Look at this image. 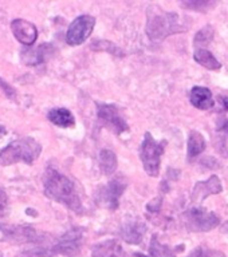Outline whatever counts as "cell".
<instances>
[{"label":"cell","instance_id":"1","mask_svg":"<svg viewBox=\"0 0 228 257\" xmlns=\"http://www.w3.org/2000/svg\"><path fill=\"white\" fill-rule=\"evenodd\" d=\"M43 188L46 196L50 197L51 200L64 205L72 212H84V206L77 193L74 182L56 169L48 168L46 170L43 177Z\"/></svg>","mask_w":228,"mask_h":257},{"label":"cell","instance_id":"2","mask_svg":"<svg viewBox=\"0 0 228 257\" xmlns=\"http://www.w3.org/2000/svg\"><path fill=\"white\" fill-rule=\"evenodd\" d=\"M188 30V26L183 23V19L177 14L167 12L159 7H149L148 22H146V34L149 39L161 40L167 36Z\"/></svg>","mask_w":228,"mask_h":257},{"label":"cell","instance_id":"3","mask_svg":"<svg viewBox=\"0 0 228 257\" xmlns=\"http://www.w3.org/2000/svg\"><path fill=\"white\" fill-rule=\"evenodd\" d=\"M42 153V145L36 140L27 137L20 140L12 141L11 144L0 152V165L10 166V165L24 162L27 165H32L36 158Z\"/></svg>","mask_w":228,"mask_h":257},{"label":"cell","instance_id":"4","mask_svg":"<svg viewBox=\"0 0 228 257\" xmlns=\"http://www.w3.org/2000/svg\"><path fill=\"white\" fill-rule=\"evenodd\" d=\"M167 141L157 142L150 133H145L144 141L141 145L140 157L144 165L146 174L150 177H157L160 174V160L164 154Z\"/></svg>","mask_w":228,"mask_h":257},{"label":"cell","instance_id":"5","mask_svg":"<svg viewBox=\"0 0 228 257\" xmlns=\"http://www.w3.org/2000/svg\"><path fill=\"white\" fill-rule=\"evenodd\" d=\"M183 222L189 232H208L220 224V218L204 208H192L183 213Z\"/></svg>","mask_w":228,"mask_h":257},{"label":"cell","instance_id":"6","mask_svg":"<svg viewBox=\"0 0 228 257\" xmlns=\"http://www.w3.org/2000/svg\"><path fill=\"white\" fill-rule=\"evenodd\" d=\"M84 229L72 228L66 232L59 240L51 244L47 249V257H52L55 254H63V256H74L80 252L84 241Z\"/></svg>","mask_w":228,"mask_h":257},{"label":"cell","instance_id":"7","mask_svg":"<svg viewBox=\"0 0 228 257\" xmlns=\"http://www.w3.org/2000/svg\"><path fill=\"white\" fill-rule=\"evenodd\" d=\"M97 115H98V119L117 136H121L122 133L129 130L126 120H125L124 116L121 115L120 110L114 104H97Z\"/></svg>","mask_w":228,"mask_h":257},{"label":"cell","instance_id":"8","mask_svg":"<svg viewBox=\"0 0 228 257\" xmlns=\"http://www.w3.org/2000/svg\"><path fill=\"white\" fill-rule=\"evenodd\" d=\"M96 26V19L90 15H81L71 22L66 34V42L70 46H80L88 39Z\"/></svg>","mask_w":228,"mask_h":257},{"label":"cell","instance_id":"9","mask_svg":"<svg viewBox=\"0 0 228 257\" xmlns=\"http://www.w3.org/2000/svg\"><path fill=\"white\" fill-rule=\"evenodd\" d=\"M0 232L3 233L6 240L14 242H39L43 237L38 234L35 229L27 225H0Z\"/></svg>","mask_w":228,"mask_h":257},{"label":"cell","instance_id":"10","mask_svg":"<svg viewBox=\"0 0 228 257\" xmlns=\"http://www.w3.org/2000/svg\"><path fill=\"white\" fill-rule=\"evenodd\" d=\"M11 31L15 39L23 46H32L38 39V28L28 20L14 19L11 23Z\"/></svg>","mask_w":228,"mask_h":257},{"label":"cell","instance_id":"11","mask_svg":"<svg viewBox=\"0 0 228 257\" xmlns=\"http://www.w3.org/2000/svg\"><path fill=\"white\" fill-rule=\"evenodd\" d=\"M126 189V182L120 177L113 178L101 192V201L106 205V208L114 209L118 208L120 204V197L122 196V193Z\"/></svg>","mask_w":228,"mask_h":257},{"label":"cell","instance_id":"12","mask_svg":"<svg viewBox=\"0 0 228 257\" xmlns=\"http://www.w3.org/2000/svg\"><path fill=\"white\" fill-rule=\"evenodd\" d=\"M221 192V182L217 176H211L207 181H200L195 185L192 192L193 202H203L211 194H219Z\"/></svg>","mask_w":228,"mask_h":257},{"label":"cell","instance_id":"13","mask_svg":"<svg viewBox=\"0 0 228 257\" xmlns=\"http://www.w3.org/2000/svg\"><path fill=\"white\" fill-rule=\"evenodd\" d=\"M146 233V225L140 220H130L121 226L120 234L128 244H140Z\"/></svg>","mask_w":228,"mask_h":257},{"label":"cell","instance_id":"14","mask_svg":"<svg viewBox=\"0 0 228 257\" xmlns=\"http://www.w3.org/2000/svg\"><path fill=\"white\" fill-rule=\"evenodd\" d=\"M93 257H128L116 240H106L93 246Z\"/></svg>","mask_w":228,"mask_h":257},{"label":"cell","instance_id":"15","mask_svg":"<svg viewBox=\"0 0 228 257\" xmlns=\"http://www.w3.org/2000/svg\"><path fill=\"white\" fill-rule=\"evenodd\" d=\"M52 52L51 44L44 43L39 46L35 50H26L22 51V60L27 66H38V64L43 63L44 60L47 59L50 54Z\"/></svg>","mask_w":228,"mask_h":257},{"label":"cell","instance_id":"16","mask_svg":"<svg viewBox=\"0 0 228 257\" xmlns=\"http://www.w3.org/2000/svg\"><path fill=\"white\" fill-rule=\"evenodd\" d=\"M189 98H191V103L200 110H208V108L213 107V104H215L212 92L209 91L208 88L200 87V86H195L191 90Z\"/></svg>","mask_w":228,"mask_h":257},{"label":"cell","instance_id":"17","mask_svg":"<svg viewBox=\"0 0 228 257\" xmlns=\"http://www.w3.org/2000/svg\"><path fill=\"white\" fill-rule=\"evenodd\" d=\"M47 118L50 122L59 126V127L67 128L72 127L75 124V119H74V115L71 114V111L64 107H56L50 110L47 114Z\"/></svg>","mask_w":228,"mask_h":257},{"label":"cell","instance_id":"18","mask_svg":"<svg viewBox=\"0 0 228 257\" xmlns=\"http://www.w3.org/2000/svg\"><path fill=\"white\" fill-rule=\"evenodd\" d=\"M98 165H100L101 172L106 176H110L116 172L117 166H118L117 156L109 149H102L98 156Z\"/></svg>","mask_w":228,"mask_h":257},{"label":"cell","instance_id":"19","mask_svg":"<svg viewBox=\"0 0 228 257\" xmlns=\"http://www.w3.org/2000/svg\"><path fill=\"white\" fill-rule=\"evenodd\" d=\"M193 59L208 70H219L221 67L220 62L213 56L212 52H209L205 48H196L193 54Z\"/></svg>","mask_w":228,"mask_h":257},{"label":"cell","instance_id":"20","mask_svg":"<svg viewBox=\"0 0 228 257\" xmlns=\"http://www.w3.org/2000/svg\"><path fill=\"white\" fill-rule=\"evenodd\" d=\"M149 253L150 256H145L142 253H134L136 257H175V252L172 249L167 246V245H163L159 241L157 236L152 237V241H150V248H149Z\"/></svg>","mask_w":228,"mask_h":257},{"label":"cell","instance_id":"21","mask_svg":"<svg viewBox=\"0 0 228 257\" xmlns=\"http://www.w3.org/2000/svg\"><path fill=\"white\" fill-rule=\"evenodd\" d=\"M205 150V140L199 132H192L188 138V158L192 160Z\"/></svg>","mask_w":228,"mask_h":257},{"label":"cell","instance_id":"22","mask_svg":"<svg viewBox=\"0 0 228 257\" xmlns=\"http://www.w3.org/2000/svg\"><path fill=\"white\" fill-rule=\"evenodd\" d=\"M213 28L211 26H205L204 28H201L200 31L197 32L195 35V39H193V43L197 48H200V46H207L212 42L213 39Z\"/></svg>","mask_w":228,"mask_h":257},{"label":"cell","instance_id":"23","mask_svg":"<svg viewBox=\"0 0 228 257\" xmlns=\"http://www.w3.org/2000/svg\"><path fill=\"white\" fill-rule=\"evenodd\" d=\"M212 2H207V0H189V2H184L183 3V7L191 8V10H195V11H203V10H207L208 7L212 6Z\"/></svg>","mask_w":228,"mask_h":257},{"label":"cell","instance_id":"24","mask_svg":"<svg viewBox=\"0 0 228 257\" xmlns=\"http://www.w3.org/2000/svg\"><path fill=\"white\" fill-rule=\"evenodd\" d=\"M189 257H225L224 253L220 250H213V249L207 248H197L196 250H193L192 254Z\"/></svg>","mask_w":228,"mask_h":257},{"label":"cell","instance_id":"25","mask_svg":"<svg viewBox=\"0 0 228 257\" xmlns=\"http://www.w3.org/2000/svg\"><path fill=\"white\" fill-rule=\"evenodd\" d=\"M8 210V197L3 189H0V218L6 216Z\"/></svg>","mask_w":228,"mask_h":257},{"label":"cell","instance_id":"26","mask_svg":"<svg viewBox=\"0 0 228 257\" xmlns=\"http://www.w3.org/2000/svg\"><path fill=\"white\" fill-rule=\"evenodd\" d=\"M161 202H163L161 197H157V198H155V200L149 202L146 208H148L149 212H152V213L159 212V210H160V208H161Z\"/></svg>","mask_w":228,"mask_h":257},{"label":"cell","instance_id":"27","mask_svg":"<svg viewBox=\"0 0 228 257\" xmlns=\"http://www.w3.org/2000/svg\"><path fill=\"white\" fill-rule=\"evenodd\" d=\"M220 102L221 104H223V107L225 108V110H228V95H220Z\"/></svg>","mask_w":228,"mask_h":257},{"label":"cell","instance_id":"28","mask_svg":"<svg viewBox=\"0 0 228 257\" xmlns=\"http://www.w3.org/2000/svg\"><path fill=\"white\" fill-rule=\"evenodd\" d=\"M4 136H7V128L4 127V126H0V138Z\"/></svg>","mask_w":228,"mask_h":257},{"label":"cell","instance_id":"29","mask_svg":"<svg viewBox=\"0 0 228 257\" xmlns=\"http://www.w3.org/2000/svg\"><path fill=\"white\" fill-rule=\"evenodd\" d=\"M0 257H2V254H0Z\"/></svg>","mask_w":228,"mask_h":257}]
</instances>
